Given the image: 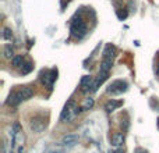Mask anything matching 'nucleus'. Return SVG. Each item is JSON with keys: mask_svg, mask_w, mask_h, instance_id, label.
<instances>
[{"mask_svg": "<svg viewBox=\"0 0 159 153\" xmlns=\"http://www.w3.org/2000/svg\"><path fill=\"white\" fill-rule=\"evenodd\" d=\"M32 95H34L32 88L22 86V88H20V89L10 93V96H8V99H7V104H10V106H18L21 102L28 100Z\"/></svg>", "mask_w": 159, "mask_h": 153, "instance_id": "f257e3e1", "label": "nucleus"}, {"mask_svg": "<svg viewBox=\"0 0 159 153\" xmlns=\"http://www.w3.org/2000/svg\"><path fill=\"white\" fill-rule=\"evenodd\" d=\"M80 113H82L81 107H78L77 104H75V102L71 99V100H69L66 103V106H64L63 111H61V114H60V121L61 123H70Z\"/></svg>", "mask_w": 159, "mask_h": 153, "instance_id": "f03ea898", "label": "nucleus"}, {"mask_svg": "<svg viewBox=\"0 0 159 153\" xmlns=\"http://www.w3.org/2000/svg\"><path fill=\"white\" fill-rule=\"evenodd\" d=\"M70 32H71L73 38L81 39L82 36L87 33V25L82 20H75L71 22V27H70Z\"/></svg>", "mask_w": 159, "mask_h": 153, "instance_id": "7ed1b4c3", "label": "nucleus"}, {"mask_svg": "<svg viewBox=\"0 0 159 153\" xmlns=\"http://www.w3.org/2000/svg\"><path fill=\"white\" fill-rule=\"evenodd\" d=\"M127 89H129V84H127L126 81H123V79H116V81H113L112 84L107 86V93H110V95H121V93H124Z\"/></svg>", "mask_w": 159, "mask_h": 153, "instance_id": "20e7f679", "label": "nucleus"}, {"mask_svg": "<svg viewBox=\"0 0 159 153\" xmlns=\"http://www.w3.org/2000/svg\"><path fill=\"white\" fill-rule=\"evenodd\" d=\"M39 79H41V82L43 85L52 88L53 84H55V81L57 79V70H56V68L43 70V71L41 72V75H39Z\"/></svg>", "mask_w": 159, "mask_h": 153, "instance_id": "39448f33", "label": "nucleus"}, {"mask_svg": "<svg viewBox=\"0 0 159 153\" xmlns=\"http://www.w3.org/2000/svg\"><path fill=\"white\" fill-rule=\"evenodd\" d=\"M45 127H46V121H45L43 118H39V117L32 118V121L30 123L31 131H34L35 134H41V132L45 129Z\"/></svg>", "mask_w": 159, "mask_h": 153, "instance_id": "423d86ee", "label": "nucleus"}, {"mask_svg": "<svg viewBox=\"0 0 159 153\" xmlns=\"http://www.w3.org/2000/svg\"><path fill=\"white\" fill-rule=\"evenodd\" d=\"M77 142H78V137H77V135H75V134H67V135H64V137L61 138L60 145L67 146V148H71V146H74Z\"/></svg>", "mask_w": 159, "mask_h": 153, "instance_id": "0eeeda50", "label": "nucleus"}, {"mask_svg": "<svg viewBox=\"0 0 159 153\" xmlns=\"http://www.w3.org/2000/svg\"><path fill=\"white\" fill-rule=\"evenodd\" d=\"M80 86H81V90L84 93H87L88 90H92V86H93V78L91 75H85L82 76L81 82H80Z\"/></svg>", "mask_w": 159, "mask_h": 153, "instance_id": "6e6552de", "label": "nucleus"}, {"mask_svg": "<svg viewBox=\"0 0 159 153\" xmlns=\"http://www.w3.org/2000/svg\"><path fill=\"white\" fill-rule=\"evenodd\" d=\"M124 134L123 132H115V134L112 135V138H110V143H112V146H115V148H120V146H123L124 143Z\"/></svg>", "mask_w": 159, "mask_h": 153, "instance_id": "1a4fd4ad", "label": "nucleus"}, {"mask_svg": "<svg viewBox=\"0 0 159 153\" xmlns=\"http://www.w3.org/2000/svg\"><path fill=\"white\" fill-rule=\"evenodd\" d=\"M107 76H109V72H103V71H99L98 76H96V79L93 81V86H92V92H96L98 90V88L101 86L102 84H103L105 81L107 79Z\"/></svg>", "mask_w": 159, "mask_h": 153, "instance_id": "9d476101", "label": "nucleus"}, {"mask_svg": "<svg viewBox=\"0 0 159 153\" xmlns=\"http://www.w3.org/2000/svg\"><path fill=\"white\" fill-rule=\"evenodd\" d=\"M123 106V102L121 100H116V99H110L109 102H106V104H105V110H106L107 113H113L115 110H117L119 107Z\"/></svg>", "mask_w": 159, "mask_h": 153, "instance_id": "9b49d317", "label": "nucleus"}, {"mask_svg": "<svg viewBox=\"0 0 159 153\" xmlns=\"http://www.w3.org/2000/svg\"><path fill=\"white\" fill-rule=\"evenodd\" d=\"M102 56H103V59H110V60H113L116 56V47L113 46L112 43H107L106 46H105Z\"/></svg>", "mask_w": 159, "mask_h": 153, "instance_id": "f8f14e48", "label": "nucleus"}, {"mask_svg": "<svg viewBox=\"0 0 159 153\" xmlns=\"http://www.w3.org/2000/svg\"><path fill=\"white\" fill-rule=\"evenodd\" d=\"M112 66H113V60H110V59H103V60H102V63H101V68H99V71L110 72Z\"/></svg>", "mask_w": 159, "mask_h": 153, "instance_id": "ddd939ff", "label": "nucleus"}, {"mask_svg": "<svg viewBox=\"0 0 159 153\" xmlns=\"http://www.w3.org/2000/svg\"><path fill=\"white\" fill-rule=\"evenodd\" d=\"M93 104H95V100H93L92 98H88V99H85V100H84V103H82V106H81V111H87V110L92 109V107H93Z\"/></svg>", "mask_w": 159, "mask_h": 153, "instance_id": "4468645a", "label": "nucleus"}, {"mask_svg": "<svg viewBox=\"0 0 159 153\" xmlns=\"http://www.w3.org/2000/svg\"><path fill=\"white\" fill-rule=\"evenodd\" d=\"M22 64H24V57H22V56H14V57L11 59V66L16 67V68L21 67Z\"/></svg>", "mask_w": 159, "mask_h": 153, "instance_id": "2eb2a0df", "label": "nucleus"}, {"mask_svg": "<svg viewBox=\"0 0 159 153\" xmlns=\"http://www.w3.org/2000/svg\"><path fill=\"white\" fill-rule=\"evenodd\" d=\"M4 57L6 59H13L14 57V50L11 45H6L4 46Z\"/></svg>", "mask_w": 159, "mask_h": 153, "instance_id": "dca6fc26", "label": "nucleus"}, {"mask_svg": "<svg viewBox=\"0 0 159 153\" xmlns=\"http://www.w3.org/2000/svg\"><path fill=\"white\" fill-rule=\"evenodd\" d=\"M32 70H34V66H32V64H31V63H25V64H22V67H21V74H22V75L30 74Z\"/></svg>", "mask_w": 159, "mask_h": 153, "instance_id": "f3484780", "label": "nucleus"}, {"mask_svg": "<svg viewBox=\"0 0 159 153\" xmlns=\"http://www.w3.org/2000/svg\"><path fill=\"white\" fill-rule=\"evenodd\" d=\"M3 38L4 39H11L13 38V31L10 29V28H4V29H3Z\"/></svg>", "mask_w": 159, "mask_h": 153, "instance_id": "a211bd4d", "label": "nucleus"}, {"mask_svg": "<svg viewBox=\"0 0 159 153\" xmlns=\"http://www.w3.org/2000/svg\"><path fill=\"white\" fill-rule=\"evenodd\" d=\"M113 153H124V149H121V148H117V149H116V151L113 152Z\"/></svg>", "mask_w": 159, "mask_h": 153, "instance_id": "6ab92c4d", "label": "nucleus"}, {"mask_svg": "<svg viewBox=\"0 0 159 153\" xmlns=\"http://www.w3.org/2000/svg\"><path fill=\"white\" fill-rule=\"evenodd\" d=\"M18 153H24V145H22V146H18Z\"/></svg>", "mask_w": 159, "mask_h": 153, "instance_id": "aec40b11", "label": "nucleus"}, {"mask_svg": "<svg viewBox=\"0 0 159 153\" xmlns=\"http://www.w3.org/2000/svg\"><path fill=\"white\" fill-rule=\"evenodd\" d=\"M10 153H13V151H10Z\"/></svg>", "mask_w": 159, "mask_h": 153, "instance_id": "412c9836", "label": "nucleus"}]
</instances>
